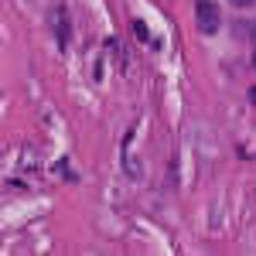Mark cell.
Masks as SVG:
<instances>
[{
    "label": "cell",
    "mask_w": 256,
    "mask_h": 256,
    "mask_svg": "<svg viewBox=\"0 0 256 256\" xmlns=\"http://www.w3.org/2000/svg\"><path fill=\"white\" fill-rule=\"evenodd\" d=\"M253 62H256V58H253Z\"/></svg>",
    "instance_id": "5b68a950"
},
{
    "label": "cell",
    "mask_w": 256,
    "mask_h": 256,
    "mask_svg": "<svg viewBox=\"0 0 256 256\" xmlns=\"http://www.w3.org/2000/svg\"><path fill=\"white\" fill-rule=\"evenodd\" d=\"M250 96H253V102H256V89H250Z\"/></svg>",
    "instance_id": "3957f363"
},
{
    "label": "cell",
    "mask_w": 256,
    "mask_h": 256,
    "mask_svg": "<svg viewBox=\"0 0 256 256\" xmlns=\"http://www.w3.org/2000/svg\"><path fill=\"white\" fill-rule=\"evenodd\" d=\"M253 41H256V28H253Z\"/></svg>",
    "instance_id": "277c9868"
},
{
    "label": "cell",
    "mask_w": 256,
    "mask_h": 256,
    "mask_svg": "<svg viewBox=\"0 0 256 256\" xmlns=\"http://www.w3.org/2000/svg\"><path fill=\"white\" fill-rule=\"evenodd\" d=\"M229 4H236V7H253V0H229Z\"/></svg>",
    "instance_id": "7a4b0ae2"
},
{
    "label": "cell",
    "mask_w": 256,
    "mask_h": 256,
    "mask_svg": "<svg viewBox=\"0 0 256 256\" xmlns=\"http://www.w3.org/2000/svg\"><path fill=\"white\" fill-rule=\"evenodd\" d=\"M195 18H198V31H202V34H216L218 24H222V14H218V7L212 0H198Z\"/></svg>",
    "instance_id": "6da1fadb"
}]
</instances>
